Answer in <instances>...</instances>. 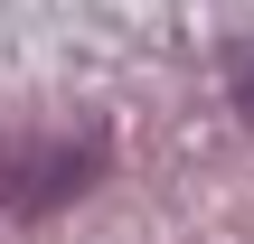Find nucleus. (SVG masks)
Returning a JSON list of instances; mask_svg holds the SVG:
<instances>
[{"instance_id":"1","label":"nucleus","mask_w":254,"mask_h":244,"mask_svg":"<svg viewBox=\"0 0 254 244\" xmlns=\"http://www.w3.org/2000/svg\"><path fill=\"white\" fill-rule=\"evenodd\" d=\"M94 169H104V141H94V132L9 141V150H0V197H9V207H57V197H75Z\"/></svg>"},{"instance_id":"2","label":"nucleus","mask_w":254,"mask_h":244,"mask_svg":"<svg viewBox=\"0 0 254 244\" xmlns=\"http://www.w3.org/2000/svg\"><path fill=\"white\" fill-rule=\"evenodd\" d=\"M236 103H245V122H254V47H245V66H236Z\"/></svg>"}]
</instances>
